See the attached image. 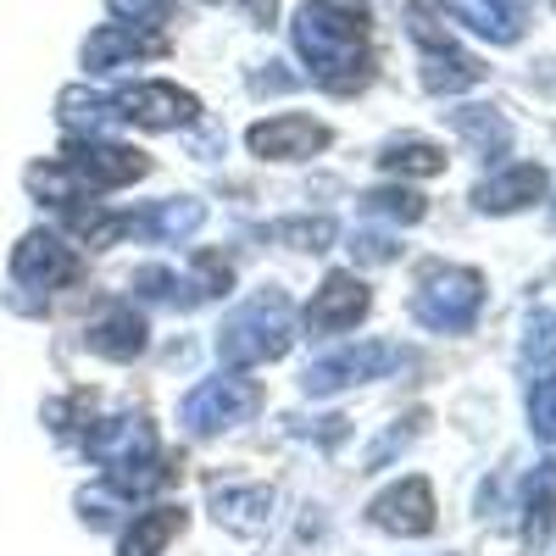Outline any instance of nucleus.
<instances>
[{
  "label": "nucleus",
  "instance_id": "7",
  "mask_svg": "<svg viewBox=\"0 0 556 556\" xmlns=\"http://www.w3.org/2000/svg\"><path fill=\"white\" fill-rule=\"evenodd\" d=\"M62 167L73 173L78 190H123V184L134 178H146L151 162L146 151H134V146H117V139H73Z\"/></svg>",
  "mask_w": 556,
  "mask_h": 556
},
{
  "label": "nucleus",
  "instance_id": "3",
  "mask_svg": "<svg viewBox=\"0 0 556 556\" xmlns=\"http://www.w3.org/2000/svg\"><path fill=\"white\" fill-rule=\"evenodd\" d=\"M84 451L106 468V484L123 495V501H139V495H151L167 468H162V456H156V434L146 417H106V424H96L84 434Z\"/></svg>",
  "mask_w": 556,
  "mask_h": 556
},
{
  "label": "nucleus",
  "instance_id": "27",
  "mask_svg": "<svg viewBox=\"0 0 556 556\" xmlns=\"http://www.w3.org/2000/svg\"><path fill=\"white\" fill-rule=\"evenodd\" d=\"M529 429H534V440L556 445V367L529 379Z\"/></svg>",
  "mask_w": 556,
  "mask_h": 556
},
{
  "label": "nucleus",
  "instance_id": "6",
  "mask_svg": "<svg viewBox=\"0 0 556 556\" xmlns=\"http://www.w3.org/2000/svg\"><path fill=\"white\" fill-rule=\"evenodd\" d=\"M401 362H406L401 345H390V340H362V345H345V351L317 356L306 374H301V384H306V395H340V390H351V384H367V379L395 374Z\"/></svg>",
  "mask_w": 556,
  "mask_h": 556
},
{
  "label": "nucleus",
  "instance_id": "29",
  "mask_svg": "<svg viewBox=\"0 0 556 556\" xmlns=\"http://www.w3.org/2000/svg\"><path fill=\"white\" fill-rule=\"evenodd\" d=\"M523 367H529V379L534 374H551L556 367V317H534L529 323V340H523Z\"/></svg>",
  "mask_w": 556,
  "mask_h": 556
},
{
  "label": "nucleus",
  "instance_id": "9",
  "mask_svg": "<svg viewBox=\"0 0 556 556\" xmlns=\"http://www.w3.org/2000/svg\"><path fill=\"white\" fill-rule=\"evenodd\" d=\"M228 285H235V273H228V262L217 256H201L195 273H173V267H139L134 273V290L146 301H173V306H201L212 295H228Z\"/></svg>",
  "mask_w": 556,
  "mask_h": 556
},
{
  "label": "nucleus",
  "instance_id": "14",
  "mask_svg": "<svg viewBox=\"0 0 556 556\" xmlns=\"http://www.w3.org/2000/svg\"><path fill=\"white\" fill-rule=\"evenodd\" d=\"M367 518H374L384 534H401V540L429 534V529H434V490H429V479L412 473V479L379 490L374 506H367Z\"/></svg>",
  "mask_w": 556,
  "mask_h": 556
},
{
  "label": "nucleus",
  "instance_id": "5",
  "mask_svg": "<svg viewBox=\"0 0 556 556\" xmlns=\"http://www.w3.org/2000/svg\"><path fill=\"white\" fill-rule=\"evenodd\" d=\"M256 412H262V390H256V379H245V374H223V379H206V384H195L190 395H184L178 424H184V434L206 440V434H223V429L251 424Z\"/></svg>",
  "mask_w": 556,
  "mask_h": 556
},
{
  "label": "nucleus",
  "instance_id": "1",
  "mask_svg": "<svg viewBox=\"0 0 556 556\" xmlns=\"http://www.w3.org/2000/svg\"><path fill=\"white\" fill-rule=\"evenodd\" d=\"M295 51L317 84L351 89L367 78V0H306L295 12Z\"/></svg>",
  "mask_w": 556,
  "mask_h": 556
},
{
  "label": "nucleus",
  "instance_id": "24",
  "mask_svg": "<svg viewBox=\"0 0 556 556\" xmlns=\"http://www.w3.org/2000/svg\"><path fill=\"white\" fill-rule=\"evenodd\" d=\"M551 523H556V456L540 462V468L529 473V484H523V529L540 540Z\"/></svg>",
  "mask_w": 556,
  "mask_h": 556
},
{
  "label": "nucleus",
  "instance_id": "22",
  "mask_svg": "<svg viewBox=\"0 0 556 556\" xmlns=\"http://www.w3.org/2000/svg\"><path fill=\"white\" fill-rule=\"evenodd\" d=\"M178 529H184V513H178V506H151V513H134V523L123 529L117 556H162V551L173 545Z\"/></svg>",
  "mask_w": 556,
  "mask_h": 556
},
{
  "label": "nucleus",
  "instance_id": "31",
  "mask_svg": "<svg viewBox=\"0 0 556 556\" xmlns=\"http://www.w3.org/2000/svg\"><path fill=\"white\" fill-rule=\"evenodd\" d=\"M106 7H112V17H117L123 28H139V34H146V28H156V23L167 17L173 0H106Z\"/></svg>",
  "mask_w": 556,
  "mask_h": 556
},
{
  "label": "nucleus",
  "instance_id": "30",
  "mask_svg": "<svg viewBox=\"0 0 556 556\" xmlns=\"http://www.w3.org/2000/svg\"><path fill=\"white\" fill-rule=\"evenodd\" d=\"M78 513H84L89 529H112L117 513H123V495H117L112 484H96V490H84V495H78Z\"/></svg>",
  "mask_w": 556,
  "mask_h": 556
},
{
  "label": "nucleus",
  "instance_id": "23",
  "mask_svg": "<svg viewBox=\"0 0 556 556\" xmlns=\"http://www.w3.org/2000/svg\"><path fill=\"white\" fill-rule=\"evenodd\" d=\"M206 223V206L195 201V195H173V201H156L146 217H139V228H146V235H156V240H190L195 228Z\"/></svg>",
  "mask_w": 556,
  "mask_h": 556
},
{
  "label": "nucleus",
  "instance_id": "28",
  "mask_svg": "<svg viewBox=\"0 0 556 556\" xmlns=\"http://www.w3.org/2000/svg\"><path fill=\"white\" fill-rule=\"evenodd\" d=\"M362 206L367 212H374V217H390V223H424V195H417V190H406V184H401V190H374V195H362Z\"/></svg>",
  "mask_w": 556,
  "mask_h": 556
},
{
  "label": "nucleus",
  "instance_id": "12",
  "mask_svg": "<svg viewBox=\"0 0 556 556\" xmlns=\"http://www.w3.org/2000/svg\"><path fill=\"white\" fill-rule=\"evenodd\" d=\"M245 146L262 162H306V156H317L323 146H329V128H323L317 117H306V112H278V117H267V123H256L245 134Z\"/></svg>",
  "mask_w": 556,
  "mask_h": 556
},
{
  "label": "nucleus",
  "instance_id": "19",
  "mask_svg": "<svg viewBox=\"0 0 556 556\" xmlns=\"http://www.w3.org/2000/svg\"><path fill=\"white\" fill-rule=\"evenodd\" d=\"M434 7H445L456 23H468L479 39L490 45H513L523 34V12L518 0H434Z\"/></svg>",
  "mask_w": 556,
  "mask_h": 556
},
{
  "label": "nucleus",
  "instance_id": "13",
  "mask_svg": "<svg viewBox=\"0 0 556 556\" xmlns=\"http://www.w3.org/2000/svg\"><path fill=\"white\" fill-rule=\"evenodd\" d=\"M412 34L417 45H424V84L434 89V96H456V89H473L484 78V67L468 56V51H456L451 39H440L424 17V0H417V12H412Z\"/></svg>",
  "mask_w": 556,
  "mask_h": 556
},
{
  "label": "nucleus",
  "instance_id": "25",
  "mask_svg": "<svg viewBox=\"0 0 556 556\" xmlns=\"http://www.w3.org/2000/svg\"><path fill=\"white\" fill-rule=\"evenodd\" d=\"M379 162L395 178H434V173H445V151L429 146V139H395V146H384Z\"/></svg>",
  "mask_w": 556,
  "mask_h": 556
},
{
  "label": "nucleus",
  "instance_id": "11",
  "mask_svg": "<svg viewBox=\"0 0 556 556\" xmlns=\"http://www.w3.org/2000/svg\"><path fill=\"white\" fill-rule=\"evenodd\" d=\"M117 101V117L123 123H139V128H184L201 117V101L190 96V89L178 84H162V78H146V84H128Z\"/></svg>",
  "mask_w": 556,
  "mask_h": 556
},
{
  "label": "nucleus",
  "instance_id": "2",
  "mask_svg": "<svg viewBox=\"0 0 556 556\" xmlns=\"http://www.w3.org/2000/svg\"><path fill=\"white\" fill-rule=\"evenodd\" d=\"M295 345V306L285 290H262L251 295L240 312H228L223 317V329H217V356L223 367H262V362H278Z\"/></svg>",
  "mask_w": 556,
  "mask_h": 556
},
{
  "label": "nucleus",
  "instance_id": "8",
  "mask_svg": "<svg viewBox=\"0 0 556 556\" xmlns=\"http://www.w3.org/2000/svg\"><path fill=\"white\" fill-rule=\"evenodd\" d=\"M367 306H374V295H367V285L356 273H329L317 285V295L306 301V334L312 340H340V334H351L356 323L367 317Z\"/></svg>",
  "mask_w": 556,
  "mask_h": 556
},
{
  "label": "nucleus",
  "instance_id": "17",
  "mask_svg": "<svg viewBox=\"0 0 556 556\" xmlns=\"http://www.w3.org/2000/svg\"><path fill=\"white\" fill-rule=\"evenodd\" d=\"M84 340H89V351H96V356L134 362L139 351L151 345V329H146V317H139L134 306H106V312L84 329Z\"/></svg>",
  "mask_w": 556,
  "mask_h": 556
},
{
  "label": "nucleus",
  "instance_id": "26",
  "mask_svg": "<svg viewBox=\"0 0 556 556\" xmlns=\"http://www.w3.org/2000/svg\"><path fill=\"white\" fill-rule=\"evenodd\" d=\"M267 240L290 245V251H329V245H334V217H290V223H273Z\"/></svg>",
  "mask_w": 556,
  "mask_h": 556
},
{
  "label": "nucleus",
  "instance_id": "32",
  "mask_svg": "<svg viewBox=\"0 0 556 556\" xmlns=\"http://www.w3.org/2000/svg\"><path fill=\"white\" fill-rule=\"evenodd\" d=\"M351 256H356L362 267L395 262V240H390V235H379V228H367V235H356V240H351Z\"/></svg>",
  "mask_w": 556,
  "mask_h": 556
},
{
  "label": "nucleus",
  "instance_id": "18",
  "mask_svg": "<svg viewBox=\"0 0 556 556\" xmlns=\"http://www.w3.org/2000/svg\"><path fill=\"white\" fill-rule=\"evenodd\" d=\"M56 117L73 139H112V128L123 123L117 117V101L101 96V89H62V101H56Z\"/></svg>",
  "mask_w": 556,
  "mask_h": 556
},
{
  "label": "nucleus",
  "instance_id": "4",
  "mask_svg": "<svg viewBox=\"0 0 556 556\" xmlns=\"http://www.w3.org/2000/svg\"><path fill=\"white\" fill-rule=\"evenodd\" d=\"M484 306V278L473 267H429L424 285L412 295V317L434 334H462L473 329V317Z\"/></svg>",
  "mask_w": 556,
  "mask_h": 556
},
{
  "label": "nucleus",
  "instance_id": "21",
  "mask_svg": "<svg viewBox=\"0 0 556 556\" xmlns=\"http://www.w3.org/2000/svg\"><path fill=\"white\" fill-rule=\"evenodd\" d=\"M451 128L468 139L484 162H501L506 151H513V123H506L495 106H456L451 112Z\"/></svg>",
  "mask_w": 556,
  "mask_h": 556
},
{
  "label": "nucleus",
  "instance_id": "20",
  "mask_svg": "<svg viewBox=\"0 0 556 556\" xmlns=\"http://www.w3.org/2000/svg\"><path fill=\"white\" fill-rule=\"evenodd\" d=\"M151 51H156V39H146L139 28H123V23H106V28L89 34V45H84V67H89V73H117L123 62L151 56Z\"/></svg>",
  "mask_w": 556,
  "mask_h": 556
},
{
  "label": "nucleus",
  "instance_id": "10",
  "mask_svg": "<svg viewBox=\"0 0 556 556\" xmlns=\"http://www.w3.org/2000/svg\"><path fill=\"white\" fill-rule=\"evenodd\" d=\"M12 278L23 290H62L78 278V251L62 235H51V228H34L12 251Z\"/></svg>",
  "mask_w": 556,
  "mask_h": 556
},
{
  "label": "nucleus",
  "instance_id": "16",
  "mask_svg": "<svg viewBox=\"0 0 556 556\" xmlns=\"http://www.w3.org/2000/svg\"><path fill=\"white\" fill-rule=\"evenodd\" d=\"M545 195V167L534 162H518V167H506L495 178H484L479 190H473V206L490 212V217H506V212H523Z\"/></svg>",
  "mask_w": 556,
  "mask_h": 556
},
{
  "label": "nucleus",
  "instance_id": "15",
  "mask_svg": "<svg viewBox=\"0 0 556 556\" xmlns=\"http://www.w3.org/2000/svg\"><path fill=\"white\" fill-rule=\"evenodd\" d=\"M278 513V495L267 484H223L212 490V518L235 534H267Z\"/></svg>",
  "mask_w": 556,
  "mask_h": 556
}]
</instances>
